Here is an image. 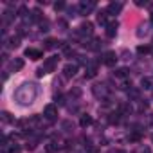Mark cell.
I'll return each instance as SVG.
<instances>
[{"label":"cell","instance_id":"6da1fadb","mask_svg":"<svg viewBox=\"0 0 153 153\" xmlns=\"http://www.w3.org/2000/svg\"><path fill=\"white\" fill-rule=\"evenodd\" d=\"M36 96H38V88H36V85H33V83H24V85H20V87L15 90V94H13L15 101H16L18 105H22V106H29L31 103H34Z\"/></svg>","mask_w":153,"mask_h":153},{"label":"cell","instance_id":"7a4b0ae2","mask_svg":"<svg viewBox=\"0 0 153 153\" xmlns=\"http://www.w3.org/2000/svg\"><path fill=\"white\" fill-rule=\"evenodd\" d=\"M58 61H59V58H58V56H51V58H47V59H45V63H43V67H40V68L43 70V74H49V72H54V68L58 67Z\"/></svg>","mask_w":153,"mask_h":153},{"label":"cell","instance_id":"3957f363","mask_svg":"<svg viewBox=\"0 0 153 153\" xmlns=\"http://www.w3.org/2000/svg\"><path fill=\"white\" fill-rule=\"evenodd\" d=\"M43 117L47 121H56L58 119V106L56 105H47L43 108Z\"/></svg>","mask_w":153,"mask_h":153},{"label":"cell","instance_id":"277c9868","mask_svg":"<svg viewBox=\"0 0 153 153\" xmlns=\"http://www.w3.org/2000/svg\"><path fill=\"white\" fill-rule=\"evenodd\" d=\"M115 61H117V54H115L114 51H108V52L103 54V63H105L106 67H114Z\"/></svg>","mask_w":153,"mask_h":153},{"label":"cell","instance_id":"5b68a950","mask_svg":"<svg viewBox=\"0 0 153 153\" xmlns=\"http://www.w3.org/2000/svg\"><path fill=\"white\" fill-rule=\"evenodd\" d=\"M92 33H94V25L90 22L81 24L79 29H78V34H81V36H92Z\"/></svg>","mask_w":153,"mask_h":153},{"label":"cell","instance_id":"8992f818","mask_svg":"<svg viewBox=\"0 0 153 153\" xmlns=\"http://www.w3.org/2000/svg\"><path fill=\"white\" fill-rule=\"evenodd\" d=\"M76 72H78V65L76 63H68L63 67V74H65V78H74Z\"/></svg>","mask_w":153,"mask_h":153},{"label":"cell","instance_id":"52a82bcc","mask_svg":"<svg viewBox=\"0 0 153 153\" xmlns=\"http://www.w3.org/2000/svg\"><path fill=\"white\" fill-rule=\"evenodd\" d=\"M27 58H31V59H40L42 56H43V52L40 51V49H34V47H29V49H25V52H24Z\"/></svg>","mask_w":153,"mask_h":153},{"label":"cell","instance_id":"ba28073f","mask_svg":"<svg viewBox=\"0 0 153 153\" xmlns=\"http://www.w3.org/2000/svg\"><path fill=\"white\" fill-rule=\"evenodd\" d=\"M96 7V2H81L79 4V15H88Z\"/></svg>","mask_w":153,"mask_h":153},{"label":"cell","instance_id":"9c48e42d","mask_svg":"<svg viewBox=\"0 0 153 153\" xmlns=\"http://www.w3.org/2000/svg\"><path fill=\"white\" fill-rule=\"evenodd\" d=\"M121 9H123V4H121V2H112V4H108L106 13H108V15H119Z\"/></svg>","mask_w":153,"mask_h":153},{"label":"cell","instance_id":"30bf717a","mask_svg":"<svg viewBox=\"0 0 153 153\" xmlns=\"http://www.w3.org/2000/svg\"><path fill=\"white\" fill-rule=\"evenodd\" d=\"M92 92H94L96 97H106V94H108V90H106L105 85H94L92 87Z\"/></svg>","mask_w":153,"mask_h":153},{"label":"cell","instance_id":"8fae6325","mask_svg":"<svg viewBox=\"0 0 153 153\" xmlns=\"http://www.w3.org/2000/svg\"><path fill=\"white\" fill-rule=\"evenodd\" d=\"M117 27H119L117 22H110V24L106 25V36H108V38H114V36L117 34Z\"/></svg>","mask_w":153,"mask_h":153},{"label":"cell","instance_id":"7c38bea8","mask_svg":"<svg viewBox=\"0 0 153 153\" xmlns=\"http://www.w3.org/2000/svg\"><path fill=\"white\" fill-rule=\"evenodd\" d=\"M96 74H97V65L96 63H88L87 65V72H85V78L90 79V78H94Z\"/></svg>","mask_w":153,"mask_h":153},{"label":"cell","instance_id":"4fadbf2b","mask_svg":"<svg viewBox=\"0 0 153 153\" xmlns=\"http://www.w3.org/2000/svg\"><path fill=\"white\" fill-rule=\"evenodd\" d=\"M128 97H130V101H137V99L140 97V90L130 87V88H128Z\"/></svg>","mask_w":153,"mask_h":153},{"label":"cell","instance_id":"5bb4252c","mask_svg":"<svg viewBox=\"0 0 153 153\" xmlns=\"http://www.w3.org/2000/svg\"><path fill=\"white\" fill-rule=\"evenodd\" d=\"M11 68H13L15 72H16V70H22V68H24V59H22V58H15L13 63H11Z\"/></svg>","mask_w":153,"mask_h":153},{"label":"cell","instance_id":"9a60e30c","mask_svg":"<svg viewBox=\"0 0 153 153\" xmlns=\"http://www.w3.org/2000/svg\"><path fill=\"white\" fill-rule=\"evenodd\" d=\"M79 124H81V128H87V126H90V124H92V117H90V115H81V119H79Z\"/></svg>","mask_w":153,"mask_h":153},{"label":"cell","instance_id":"2e32d148","mask_svg":"<svg viewBox=\"0 0 153 153\" xmlns=\"http://www.w3.org/2000/svg\"><path fill=\"white\" fill-rule=\"evenodd\" d=\"M106 15H108L106 11H99V13H97V22H99L101 25H108V24H106Z\"/></svg>","mask_w":153,"mask_h":153},{"label":"cell","instance_id":"e0dca14e","mask_svg":"<svg viewBox=\"0 0 153 153\" xmlns=\"http://www.w3.org/2000/svg\"><path fill=\"white\" fill-rule=\"evenodd\" d=\"M0 119H2V123H4V124L13 123V117H11V114H9V112H2V114H0Z\"/></svg>","mask_w":153,"mask_h":153},{"label":"cell","instance_id":"ac0fdd59","mask_svg":"<svg viewBox=\"0 0 153 153\" xmlns=\"http://www.w3.org/2000/svg\"><path fill=\"white\" fill-rule=\"evenodd\" d=\"M58 43H59V42H56V40L49 38V40H45V45H43V47H45V49H54V47H56Z\"/></svg>","mask_w":153,"mask_h":153},{"label":"cell","instance_id":"d6986e66","mask_svg":"<svg viewBox=\"0 0 153 153\" xmlns=\"http://www.w3.org/2000/svg\"><path fill=\"white\" fill-rule=\"evenodd\" d=\"M140 87L146 88V90H149V88H151V79H149V78H142V79H140Z\"/></svg>","mask_w":153,"mask_h":153},{"label":"cell","instance_id":"ffe728a7","mask_svg":"<svg viewBox=\"0 0 153 153\" xmlns=\"http://www.w3.org/2000/svg\"><path fill=\"white\" fill-rule=\"evenodd\" d=\"M58 148H59V144H56V142H49V144H47V151H49V153L58 151Z\"/></svg>","mask_w":153,"mask_h":153},{"label":"cell","instance_id":"44dd1931","mask_svg":"<svg viewBox=\"0 0 153 153\" xmlns=\"http://www.w3.org/2000/svg\"><path fill=\"white\" fill-rule=\"evenodd\" d=\"M22 149H20V146L18 144H11L9 148H7V153H20Z\"/></svg>","mask_w":153,"mask_h":153},{"label":"cell","instance_id":"7402d4cb","mask_svg":"<svg viewBox=\"0 0 153 153\" xmlns=\"http://www.w3.org/2000/svg\"><path fill=\"white\" fill-rule=\"evenodd\" d=\"M137 52H139V54H148V52H149V47H146V45H139V47H137Z\"/></svg>","mask_w":153,"mask_h":153},{"label":"cell","instance_id":"603a6c76","mask_svg":"<svg viewBox=\"0 0 153 153\" xmlns=\"http://www.w3.org/2000/svg\"><path fill=\"white\" fill-rule=\"evenodd\" d=\"M119 115H121V114H110L108 121H110L112 124H115V123H119Z\"/></svg>","mask_w":153,"mask_h":153},{"label":"cell","instance_id":"cb8c5ba5","mask_svg":"<svg viewBox=\"0 0 153 153\" xmlns=\"http://www.w3.org/2000/svg\"><path fill=\"white\" fill-rule=\"evenodd\" d=\"M18 16H22V18H27V7H25V6H22V7L18 9Z\"/></svg>","mask_w":153,"mask_h":153},{"label":"cell","instance_id":"d4e9b609","mask_svg":"<svg viewBox=\"0 0 153 153\" xmlns=\"http://www.w3.org/2000/svg\"><path fill=\"white\" fill-rule=\"evenodd\" d=\"M146 33H148V29H146V25H140V27H139V31H137V36H139V38H142V36H144Z\"/></svg>","mask_w":153,"mask_h":153},{"label":"cell","instance_id":"484cf974","mask_svg":"<svg viewBox=\"0 0 153 153\" xmlns=\"http://www.w3.org/2000/svg\"><path fill=\"white\" fill-rule=\"evenodd\" d=\"M36 144H38V140H36V139H34V140H31V142H27V146H25V148H27V149H29V151H33V149H34V148H36Z\"/></svg>","mask_w":153,"mask_h":153},{"label":"cell","instance_id":"4316f807","mask_svg":"<svg viewBox=\"0 0 153 153\" xmlns=\"http://www.w3.org/2000/svg\"><path fill=\"white\" fill-rule=\"evenodd\" d=\"M126 68H119V70H115V76H117V78H124V76H126Z\"/></svg>","mask_w":153,"mask_h":153},{"label":"cell","instance_id":"83f0119b","mask_svg":"<svg viewBox=\"0 0 153 153\" xmlns=\"http://www.w3.org/2000/svg\"><path fill=\"white\" fill-rule=\"evenodd\" d=\"M40 27H42L40 31H49V22H47V20H42V22H40Z\"/></svg>","mask_w":153,"mask_h":153},{"label":"cell","instance_id":"f1b7e54d","mask_svg":"<svg viewBox=\"0 0 153 153\" xmlns=\"http://www.w3.org/2000/svg\"><path fill=\"white\" fill-rule=\"evenodd\" d=\"M11 47H18L20 45V38L18 36H15V38H11V43H9Z\"/></svg>","mask_w":153,"mask_h":153},{"label":"cell","instance_id":"f546056e","mask_svg":"<svg viewBox=\"0 0 153 153\" xmlns=\"http://www.w3.org/2000/svg\"><path fill=\"white\" fill-rule=\"evenodd\" d=\"M54 9H56V11L65 9V2H56V4H54Z\"/></svg>","mask_w":153,"mask_h":153},{"label":"cell","instance_id":"4dcf8cb0","mask_svg":"<svg viewBox=\"0 0 153 153\" xmlns=\"http://www.w3.org/2000/svg\"><path fill=\"white\" fill-rule=\"evenodd\" d=\"M121 112H131V105H121Z\"/></svg>","mask_w":153,"mask_h":153},{"label":"cell","instance_id":"1f68e13d","mask_svg":"<svg viewBox=\"0 0 153 153\" xmlns=\"http://www.w3.org/2000/svg\"><path fill=\"white\" fill-rule=\"evenodd\" d=\"M148 124L153 126V114H149V117H148Z\"/></svg>","mask_w":153,"mask_h":153},{"label":"cell","instance_id":"d6a6232c","mask_svg":"<svg viewBox=\"0 0 153 153\" xmlns=\"http://www.w3.org/2000/svg\"><path fill=\"white\" fill-rule=\"evenodd\" d=\"M108 153H126V151H123V149H112V151H108Z\"/></svg>","mask_w":153,"mask_h":153},{"label":"cell","instance_id":"836d02e7","mask_svg":"<svg viewBox=\"0 0 153 153\" xmlns=\"http://www.w3.org/2000/svg\"><path fill=\"white\" fill-rule=\"evenodd\" d=\"M151 22H153V15H151Z\"/></svg>","mask_w":153,"mask_h":153},{"label":"cell","instance_id":"e575fe53","mask_svg":"<svg viewBox=\"0 0 153 153\" xmlns=\"http://www.w3.org/2000/svg\"><path fill=\"white\" fill-rule=\"evenodd\" d=\"M151 142H153V135H151Z\"/></svg>","mask_w":153,"mask_h":153}]
</instances>
